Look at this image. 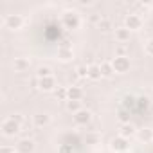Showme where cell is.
<instances>
[{
    "mask_svg": "<svg viewBox=\"0 0 153 153\" xmlns=\"http://www.w3.org/2000/svg\"><path fill=\"white\" fill-rule=\"evenodd\" d=\"M124 27L130 29V31H139L142 27V18L137 15V13H131L124 18Z\"/></svg>",
    "mask_w": 153,
    "mask_h": 153,
    "instance_id": "52a82bcc",
    "label": "cell"
},
{
    "mask_svg": "<svg viewBox=\"0 0 153 153\" xmlns=\"http://www.w3.org/2000/svg\"><path fill=\"white\" fill-rule=\"evenodd\" d=\"M130 34H131V31L126 29V27H117V29H115V40H117L119 43L130 42Z\"/></svg>",
    "mask_w": 153,
    "mask_h": 153,
    "instance_id": "5bb4252c",
    "label": "cell"
},
{
    "mask_svg": "<svg viewBox=\"0 0 153 153\" xmlns=\"http://www.w3.org/2000/svg\"><path fill=\"white\" fill-rule=\"evenodd\" d=\"M115 56H126V45H119L117 47V54Z\"/></svg>",
    "mask_w": 153,
    "mask_h": 153,
    "instance_id": "f546056e",
    "label": "cell"
},
{
    "mask_svg": "<svg viewBox=\"0 0 153 153\" xmlns=\"http://www.w3.org/2000/svg\"><path fill=\"white\" fill-rule=\"evenodd\" d=\"M51 76H52V68H51V67H47V65L38 67V70H36V78H38V79H42V78H51Z\"/></svg>",
    "mask_w": 153,
    "mask_h": 153,
    "instance_id": "d6986e66",
    "label": "cell"
},
{
    "mask_svg": "<svg viewBox=\"0 0 153 153\" xmlns=\"http://www.w3.org/2000/svg\"><path fill=\"white\" fill-rule=\"evenodd\" d=\"M79 4H81V6H90L88 0H79Z\"/></svg>",
    "mask_w": 153,
    "mask_h": 153,
    "instance_id": "1f68e13d",
    "label": "cell"
},
{
    "mask_svg": "<svg viewBox=\"0 0 153 153\" xmlns=\"http://www.w3.org/2000/svg\"><path fill=\"white\" fill-rule=\"evenodd\" d=\"M67 94H68V99L67 101H81V97H83V90L78 85L67 87Z\"/></svg>",
    "mask_w": 153,
    "mask_h": 153,
    "instance_id": "4fadbf2b",
    "label": "cell"
},
{
    "mask_svg": "<svg viewBox=\"0 0 153 153\" xmlns=\"http://www.w3.org/2000/svg\"><path fill=\"white\" fill-rule=\"evenodd\" d=\"M99 67H101V76L103 78H112L114 72H115L114 67H112V61H101Z\"/></svg>",
    "mask_w": 153,
    "mask_h": 153,
    "instance_id": "e0dca14e",
    "label": "cell"
},
{
    "mask_svg": "<svg viewBox=\"0 0 153 153\" xmlns=\"http://www.w3.org/2000/svg\"><path fill=\"white\" fill-rule=\"evenodd\" d=\"M135 105H137V101H135V97H133V96H126V97H124V106L133 108Z\"/></svg>",
    "mask_w": 153,
    "mask_h": 153,
    "instance_id": "d4e9b609",
    "label": "cell"
},
{
    "mask_svg": "<svg viewBox=\"0 0 153 153\" xmlns=\"http://www.w3.org/2000/svg\"><path fill=\"white\" fill-rule=\"evenodd\" d=\"M4 25H6L7 29H11V31H18V29H22V25H24V18H22L20 15H6Z\"/></svg>",
    "mask_w": 153,
    "mask_h": 153,
    "instance_id": "8992f818",
    "label": "cell"
},
{
    "mask_svg": "<svg viewBox=\"0 0 153 153\" xmlns=\"http://www.w3.org/2000/svg\"><path fill=\"white\" fill-rule=\"evenodd\" d=\"M54 96H56V99H59V101H67V99H68V94H67V88H65V87H58V88L54 90Z\"/></svg>",
    "mask_w": 153,
    "mask_h": 153,
    "instance_id": "44dd1931",
    "label": "cell"
},
{
    "mask_svg": "<svg viewBox=\"0 0 153 153\" xmlns=\"http://www.w3.org/2000/svg\"><path fill=\"white\" fill-rule=\"evenodd\" d=\"M137 105H139V108H142V106L148 108V106H149V99H148V97H139V99H137Z\"/></svg>",
    "mask_w": 153,
    "mask_h": 153,
    "instance_id": "83f0119b",
    "label": "cell"
},
{
    "mask_svg": "<svg viewBox=\"0 0 153 153\" xmlns=\"http://www.w3.org/2000/svg\"><path fill=\"white\" fill-rule=\"evenodd\" d=\"M137 139L144 144L151 142L153 140V130L151 128H142V130H137Z\"/></svg>",
    "mask_w": 153,
    "mask_h": 153,
    "instance_id": "9a60e30c",
    "label": "cell"
},
{
    "mask_svg": "<svg viewBox=\"0 0 153 153\" xmlns=\"http://www.w3.org/2000/svg\"><path fill=\"white\" fill-rule=\"evenodd\" d=\"M58 153H74V148H72V144H61L58 148Z\"/></svg>",
    "mask_w": 153,
    "mask_h": 153,
    "instance_id": "cb8c5ba5",
    "label": "cell"
},
{
    "mask_svg": "<svg viewBox=\"0 0 153 153\" xmlns=\"http://www.w3.org/2000/svg\"><path fill=\"white\" fill-rule=\"evenodd\" d=\"M61 24L65 25V29H70V31L78 29V27H79V24H81L79 13H78V11H72V9L63 11V15H61Z\"/></svg>",
    "mask_w": 153,
    "mask_h": 153,
    "instance_id": "6da1fadb",
    "label": "cell"
},
{
    "mask_svg": "<svg viewBox=\"0 0 153 153\" xmlns=\"http://www.w3.org/2000/svg\"><path fill=\"white\" fill-rule=\"evenodd\" d=\"M0 130H2V133H4L6 137H15L16 133H20L22 124H20L16 119L7 117V119H4V121H2V126H0Z\"/></svg>",
    "mask_w": 153,
    "mask_h": 153,
    "instance_id": "7a4b0ae2",
    "label": "cell"
},
{
    "mask_svg": "<svg viewBox=\"0 0 153 153\" xmlns=\"http://www.w3.org/2000/svg\"><path fill=\"white\" fill-rule=\"evenodd\" d=\"M110 149L114 153H124V151L130 149V140L124 139V137H121V135H117V137H114L110 140Z\"/></svg>",
    "mask_w": 153,
    "mask_h": 153,
    "instance_id": "3957f363",
    "label": "cell"
},
{
    "mask_svg": "<svg viewBox=\"0 0 153 153\" xmlns=\"http://www.w3.org/2000/svg\"><path fill=\"white\" fill-rule=\"evenodd\" d=\"M119 135L130 140L133 135H137V128H135V124H131V123H123V124L119 126Z\"/></svg>",
    "mask_w": 153,
    "mask_h": 153,
    "instance_id": "30bf717a",
    "label": "cell"
},
{
    "mask_svg": "<svg viewBox=\"0 0 153 153\" xmlns=\"http://www.w3.org/2000/svg\"><path fill=\"white\" fill-rule=\"evenodd\" d=\"M88 78L94 79V81L103 78V76H101V67H99L97 63H90V65H88Z\"/></svg>",
    "mask_w": 153,
    "mask_h": 153,
    "instance_id": "ac0fdd59",
    "label": "cell"
},
{
    "mask_svg": "<svg viewBox=\"0 0 153 153\" xmlns=\"http://www.w3.org/2000/svg\"><path fill=\"white\" fill-rule=\"evenodd\" d=\"M33 123H34V126L43 128L51 123V115L49 114H36V115H33Z\"/></svg>",
    "mask_w": 153,
    "mask_h": 153,
    "instance_id": "2e32d148",
    "label": "cell"
},
{
    "mask_svg": "<svg viewBox=\"0 0 153 153\" xmlns=\"http://www.w3.org/2000/svg\"><path fill=\"white\" fill-rule=\"evenodd\" d=\"M72 119H74V123L78 124V126H87V124H90V121H92V112L87 110V108H81L79 112H76V114L72 115Z\"/></svg>",
    "mask_w": 153,
    "mask_h": 153,
    "instance_id": "5b68a950",
    "label": "cell"
},
{
    "mask_svg": "<svg viewBox=\"0 0 153 153\" xmlns=\"http://www.w3.org/2000/svg\"><path fill=\"white\" fill-rule=\"evenodd\" d=\"M90 22H92V24H99V22H101V16H97V15H92V16H90Z\"/></svg>",
    "mask_w": 153,
    "mask_h": 153,
    "instance_id": "4dcf8cb0",
    "label": "cell"
},
{
    "mask_svg": "<svg viewBox=\"0 0 153 153\" xmlns=\"http://www.w3.org/2000/svg\"><path fill=\"white\" fill-rule=\"evenodd\" d=\"M112 67L117 74H126L130 70V58L128 56H115L112 59Z\"/></svg>",
    "mask_w": 153,
    "mask_h": 153,
    "instance_id": "277c9868",
    "label": "cell"
},
{
    "mask_svg": "<svg viewBox=\"0 0 153 153\" xmlns=\"http://www.w3.org/2000/svg\"><path fill=\"white\" fill-rule=\"evenodd\" d=\"M74 58V51L70 45H59L58 47V59L59 61H70Z\"/></svg>",
    "mask_w": 153,
    "mask_h": 153,
    "instance_id": "8fae6325",
    "label": "cell"
},
{
    "mask_svg": "<svg viewBox=\"0 0 153 153\" xmlns=\"http://www.w3.org/2000/svg\"><path fill=\"white\" fill-rule=\"evenodd\" d=\"M97 27H99L103 33H108V31L112 29V22H110L108 18H101V22L97 24Z\"/></svg>",
    "mask_w": 153,
    "mask_h": 153,
    "instance_id": "7402d4cb",
    "label": "cell"
},
{
    "mask_svg": "<svg viewBox=\"0 0 153 153\" xmlns=\"http://www.w3.org/2000/svg\"><path fill=\"white\" fill-rule=\"evenodd\" d=\"M29 67H31L29 58L20 56V58H15V61H13V68H15V72H25V70H29Z\"/></svg>",
    "mask_w": 153,
    "mask_h": 153,
    "instance_id": "7c38bea8",
    "label": "cell"
},
{
    "mask_svg": "<svg viewBox=\"0 0 153 153\" xmlns=\"http://www.w3.org/2000/svg\"><path fill=\"white\" fill-rule=\"evenodd\" d=\"M124 153H128V151H124Z\"/></svg>",
    "mask_w": 153,
    "mask_h": 153,
    "instance_id": "d6a6232c",
    "label": "cell"
},
{
    "mask_svg": "<svg viewBox=\"0 0 153 153\" xmlns=\"http://www.w3.org/2000/svg\"><path fill=\"white\" fill-rule=\"evenodd\" d=\"M38 88L43 90V92H54L56 90V79H54V76L38 79Z\"/></svg>",
    "mask_w": 153,
    "mask_h": 153,
    "instance_id": "9c48e42d",
    "label": "cell"
},
{
    "mask_svg": "<svg viewBox=\"0 0 153 153\" xmlns=\"http://www.w3.org/2000/svg\"><path fill=\"white\" fill-rule=\"evenodd\" d=\"M76 76L78 78H88V65H79L76 68Z\"/></svg>",
    "mask_w": 153,
    "mask_h": 153,
    "instance_id": "603a6c76",
    "label": "cell"
},
{
    "mask_svg": "<svg viewBox=\"0 0 153 153\" xmlns=\"http://www.w3.org/2000/svg\"><path fill=\"white\" fill-rule=\"evenodd\" d=\"M144 51H146V54L153 56V38H151V40H148V42L144 43Z\"/></svg>",
    "mask_w": 153,
    "mask_h": 153,
    "instance_id": "4316f807",
    "label": "cell"
},
{
    "mask_svg": "<svg viewBox=\"0 0 153 153\" xmlns=\"http://www.w3.org/2000/svg\"><path fill=\"white\" fill-rule=\"evenodd\" d=\"M0 153H16V149L11 148V146H2L0 148Z\"/></svg>",
    "mask_w": 153,
    "mask_h": 153,
    "instance_id": "f1b7e54d",
    "label": "cell"
},
{
    "mask_svg": "<svg viewBox=\"0 0 153 153\" xmlns=\"http://www.w3.org/2000/svg\"><path fill=\"white\" fill-rule=\"evenodd\" d=\"M67 110L72 112V115H74L76 112L81 110V101H67Z\"/></svg>",
    "mask_w": 153,
    "mask_h": 153,
    "instance_id": "ffe728a7",
    "label": "cell"
},
{
    "mask_svg": "<svg viewBox=\"0 0 153 153\" xmlns=\"http://www.w3.org/2000/svg\"><path fill=\"white\" fill-rule=\"evenodd\" d=\"M34 140H31L29 137H25V139H20L18 142H16V146H15V149H16V153H34Z\"/></svg>",
    "mask_w": 153,
    "mask_h": 153,
    "instance_id": "ba28073f",
    "label": "cell"
},
{
    "mask_svg": "<svg viewBox=\"0 0 153 153\" xmlns=\"http://www.w3.org/2000/svg\"><path fill=\"white\" fill-rule=\"evenodd\" d=\"M87 142L88 144H97L99 142V135L97 133H88L87 135Z\"/></svg>",
    "mask_w": 153,
    "mask_h": 153,
    "instance_id": "484cf974",
    "label": "cell"
}]
</instances>
